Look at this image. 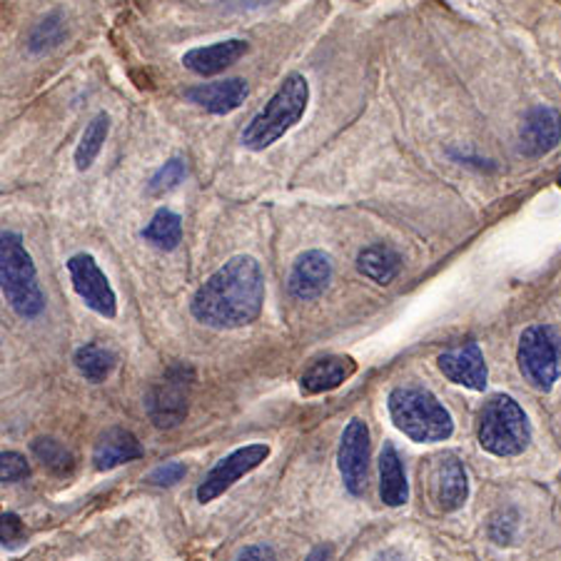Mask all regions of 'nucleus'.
<instances>
[{
    "instance_id": "1",
    "label": "nucleus",
    "mask_w": 561,
    "mask_h": 561,
    "mask_svg": "<svg viewBox=\"0 0 561 561\" xmlns=\"http://www.w3.org/2000/svg\"><path fill=\"white\" fill-rule=\"evenodd\" d=\"M262 302H265V277L260 262L250 255H238L205 279L190 302V310L207 328L238 330L257 320Z\"/></svg>"
},
{
    "instance_id": "2",
    "label": "nucleus",
    "mask_w": 561,
    "mask_h": 561,
    "mask_svg": "<svg viewBox=\"0 0 561 561\" xmlns=\"http://www.w3.org/2000/svg\"><path fill=\"white\" fill-rule=\"evenodd\" d=\"M389 417L404 437L420 445L445 442L455 432L447 407L424 387H397L387 397Z\"/></svg>"
},
{
    "instance_id": "3",
    "label": "nucleus",
    "mask_w": 561,
    "mask_h": 561,
    "mask_svg": "<svg viewBox=\"0 0 561 561\" xmlns=\"http://www.w3.org/2000/svg\"><path fill=\"white\" fill-rule=\"evenodd\" d=\"M307 103H310V83H307V78L297 76V72L287 76L277 93L270 98V103L242 130V145L255 152L275 145L285 133L293 130L302 121Z\"/></svg>"
},
{
    "instance_id": "4",
    "label": "nucleus",
    "mask_w": 561,
    "mask_h": 561,
    "mask_svg": "<svg viewBox=\"0 0 561 561\" xmlns=\"http://www.w3.org/2000/svg\"><path fill=\"white\" fill-rule=\"evenodd\" d=\"M0 283L3 295L15 314L23 320H35L45 310V295L38 285L33 257L25 250L21 234L3 232L0 238Z\"/></svg>"
},
{
    "instance_id": "5",
    "label": "nucleus",
    "mask_w": 561,
    "mask_h": 561,
    "mask_svg": "<svg viewBox=\"0 0 561 561\" xmlns=\"http://www.w3.org/2000/svg\"><path fill=\"white\" fill-rule=\"evenodd\" d=\"M531 442L527 412L510 394H494L479 414V445L494 457H519Z\"/></svg>"
},
{
    "instance_id": "6",
    "label": "nucleus",
    "mask_w": 561,
    "mask_h": 561,
    "mask_svg": "<svg viewBox=\"0 0 561 561\" xmlns=\"http://www.w3.org/2000/svg\"><path fill=\"white\" fill-rule=\"evenodd\" d=\"M195 373L187 365H173L150 387L145 397V407L152 424L158 430H173L180 422H185L190 410V394H193Z\"/></svg>"
},
{
    "instance_id": "7",
    "label": "nucleus",
    "mask_w": 561,
    "mask_h": 561,
    "mask_svg": "<svg viewBox=\"0 0 561 561\" xmlns=\"http://www.w3.org/2000/svg\"><path fill=\"white\" fill-rule=\"evenodd\" d=\"M517 362L522 375L527 377V382L531 387L541 389V392H549L559 379V347L554 332L549 328H541V324L529 328L519 340Z\"/></svg>"
},
{
    "instance_id": "8",
    "label": "nucleus",
    "mask_w": 561,
    "mask_h": 561,
    "mask_svg": "<svg viewBox=\"0 0 561 561\" xmlns=\"http://www.w3.org/2000/svg\"><path fill=\"white\" fill-rule=\"evenodd\" d=\"M270 457V447L262 445V442H255V445L240 447L234 449L232 455L222 457L217 465L205 474V479L197 486V502L201 504H210L217 496H222L228 490H232L234 484L240 482L242 477L255 472V469Z\"/></svg>"
},
{
    "instance_id": "9",
    "label": "nucleus",
    "mask_w": 561,
    "mask_h": 561,
    "mask_svg": "<svg viewBox=\"0 0 561 561\" xmlns=\"http://www.w3.org/2000/svg\"><path fill=\"white\" fill-rule=\"evenodd\" d=\"M337 465L345 490L352 496H362L367 490L369 477V427L362 420H350V424L342 432Z\"/></svg>"
},
{
    "instance_id": "10",
    "label": "nucleus",
    "mask_w": 561,
    "mask_h": 561,
    "mask_svg": "<svg viewBox=\"0 0 561 561\" xmlns=\"http://www.w3.org/2000/svg\"><path fill=\"white\" fill-rule=\"evenodd\" d=\"M68 273L72 289H76L80 300H83L90 310L101 317L113 320L117 314V297L113 293L111 283L93 255H76L68 260Z\"/></svg>"
},
{
    "instance_id": "11",
    "label": "nucleus",
    "mask_w": 561,
    "mask_h": 561,
    "mask_svg": "<svg viewBox=\"0 0 561 561\" xmlns=\"http://www.w3.org/2000/svg\"><path fill=\"white\" fill-rule=\"evenodd\" d=\"M430 500L439 512H457L467 504L469 479L467 469L457 455H442L432 461L427 472Z\"/></svg>"
},
{
    "instance_id": "12",
    "label": "nucleus",
    "mask_w": 561,
    "mask_h": 561,
    "mask_svg": "<svg viewBox=\"0 0 561 561\" xmlns=\"http://www.w3.org/2000/svg\"><path fill=\"white\" fill-rule=\"evenodd\" d=\"M437 365L449 382L474 389V392H482L486 387L490 373H486V362L477 342H465V345L455 350L442 352L437 357Z\"/></svg>"
},
{
    "instance_id": "13",
    "label": "nucleus",
    "mask_w": 561,
    "mask_h": 561,
    "mask_svg": "<svg viewBox=\"0 0 561 561\" xmlns=\"http://www.w3.org/2000/svg\"><path fill=\"white\" fill-rule=\"evenodd\" d=\"M332 283V260L320 250H310L297 257L293 273H289V293L297 300H314Z\"/></svg>"
},
{
    "instance_id": "14",
    "label": "nucleus",
    "mask_w": 561,
    "mask_h": 561,
    "mask_svg": "<svg viewBox=\"0 0 561 561\" xmlns=\"http://www.w3.org/2000/svg\"><path fill=\"white\" fill-rule=\"evenodd\" d=\"M561 140V115L554 107L537 105L527 113L522 125V150L524 156L539 158L557 148Z\"/></svg>"
},
{
    "instance_id": "15",
    "label": "nucleus",
    "mask_w": 561,
    "mask_h": 561,
    "mask_svg": "<svg viewBox=\"0 0 561 561\" xmlns=\"http://www.w3.org/2000/svg\"><path fill=\"white\" fill-rule=\"evenodd\" d=\"M250 93L248 83L242 78H228V80H215V83H203L197 88H190L185 98L190 103H195L203 111L213 115H228L245 103Z\"/></svg>"
},
{
    "instance_id": "16",
    "label": "nucleus",
    "mask_w": 561,
    "mask_h": 561,
    "mask_svg": "<svg viewBox=\"0 0 561 561\" xmlns=\"http://www.w3.org/2000/svg\"><path fill=\"white\" fill-rule=\"evenodd\" d=\"M145 449L133 432L123 427H111L105 430L95 442L93 465L98 472H111V469L128 465V461L140 459Z\"/></svg>"
},
{
    "instance_id": "17",
    "label": "nucleus",
    "mask_w": 561,
    "mask_h": 561,
    "mask_svg": "<svg viewBox=\"0 0 561 561\" xmlns=\"http://www.w3.org/2000/svg\"><path fill=\"white\" fill-rule=\"evenodd\" d=\"M248 41H222L215 45H205V48L187 50L183 56V66L197 72V76H217V72H222L225 68L234 66L242 56H248Z\"/></svg>"
},
{
    "instance_id": "18",
    "label": "nucleus",
    "mask_w": 561,
    "mask_h": 561,
    "mask_svg": "<svg viewBox=\"0 0 561 561\" xmlns=\"http://www.w3.org/2000/svg\"><path fill=\"white\" fill-rule=\"evenodd\" d=\"M355 373H357V365L352 357L330 355V357L314 359L300 377V389L305 394L332 392V389L345 385Z\"/></svg>"
},
{
    "instance_id": "19",
    "label": "nucleus",
    "mask_w": 561,
    "mask_h": 561,
    "mask_svg": "<svg viewBox=\"0 0 561 561\" xmlns=\"http://www.w3.org/2000/svg\"><path fill=\"white\" fill-rule=\"evenodd\" d=\"M379 496L387 506H402L410 502L404 461L392 442H385L382 451H379Z\"/></svg>"
},
{
    "instance_id": "20",
    "label": "nucleus",
    "mask_w": 561,
    "mask_h": 561,
    "mask_svg": "<svg viewBox=\"0 0 561 561\" xmlns=\"http://www.w3.org/2000/svg\"><path fill=\"white\" fill-rule=\"evenodd\" d=\"M357 270L365 277L379 285H389L400 275L402 257L400 252L389 245H369L357 255Z\"/></svg>"
},
{
    "instance_id": "21",
    "label": "nucleus",
    "mask_w": 561,
    "mask_h": 561,
    "mask_svg": "<svg viewBox=\"0 0 561 561\" xmlns=\"http://www.w3.org/2000/svg\"><path fill=\"white\" fill-rule=\"evenodd\" d=\"M72 362H76L78 373L83 375L88 382L93 385H101L107 379V375L113 373L115 367V355L107 347H101V345H83L76 350V357H72Z\"/></svg>"
},
{
    "instance_id": "22",
    "label": "nucleus",
    "mask_w": 561,
    "mask_h": 561,
    "mask_svg": "<svg viewBox=\"0 0 561 561\" xmlns=\"http://www.w3.org/2000/svg\"><path fill=\"white\" fill-rule=\"evenodd\" d=\"M142 238L158 250H175L183 242V220L173 210H158L148 228L142 230Z\"/></svg>"
},
{
    "instance_id": "23",
    "label": "nucleus",
    "mask_w": 561,
    "mask_h": 561,
    "mask_svg": "<svg viewBox=\"0 0 561 561\" xmlns=\"http://www.w3.org/2000/svg\"><path fill=\"white\" fill-rule=\"evenodd\" d=\"M31 449H33V457L38 459L43 469H48L50 474L68 477L72 469H76V457H72V451L58 439L38 437L31 445Z\"/></svg>"
},
{
    "instance_id": "24",
    "label": "nucleus",
    "mask_w": 561,
    "mask_h": 561,
    "mask_svg": "<svg viewBox=\"0 0 561 561\" xmlns=\"http://www.w3.org/2000/svg\"><path fill=\"white\" fill-rule=\"evenodd\" d=\"M107 130H111V117H107L105 113H98L93 121L88 123V128L83 133V138H80V145L76 150L78 170H88L95 162V158L101 156L103 142L107 138Z\"/></svg>"
},
{
    "instance_id": "25",
    "label": "nucleus",
    "mask_w": 561,
    "mask_h": 561,
    "mask_svg": "<svg viewBox=\"0 0 561 561\" xmlns=\"http://www.w3.org/2000/svg\"><path fill=\"white\" fill-rule=\"evenodd\" d=\"M62 38H66V23H62V18L58 13H53L45 18L43 23H38V28L33 31L28 48L33 53L50 50V48H56V45H60Z\"/></svg>"
},
{
    "instance_id": "26",
    "label": "nucleus",
    "mask_w": 561,
    "mask_h": 561,
    "mask_svg": "<svg viewBox=\"0 0 561 561\" xmlns=\"http://www.w3.org/2000/svg\"><path fill=\"white\" fill-rule=\"evenodd\" d=\"M187 175V168H185V160L173 158L168 160L165 165H162L156 175L150 180V193L152 195H165L170 190H175L180 183H183Z\"/></svg>"
},
{
    "instance_id": "27",
    "label": "nucleus",
    "mask_w": 561,
    "mask_h": 561,
    "mask_svg": "<svg viewBox=\"0 0 561 561\" xmlns=\"http://www.w3.org/2000/svg\"><path fill=\"white\" fill-rule=\"evenodd\" d=\"M517 527H519L517 512H514V510H502V512H496L494 517H492V522H490V537H492L494 545L506 547V545H512V541H514V534H517Z\"/></svg>"
},
{
    "instance_id": "28",
    "label": "nucleus",
    "mask_w": 561,
    "mask_h": 561,
    "mask_svg": "<svg viewBox=\"0 0 561 561\" xmlns=\"http://www.w3.org/2000/svg\"><path fill=\"white\" fill-rule=\"evenodd\" d=\"M28 474L31 465L23 455H18V451H3L0 455V479H3V484H15Z\"/></svg>"
},
{
    "instance_id": "29",
    "label": "nucleus",
    "mask_w": 561,
    "mask_h": 561,
    "mask_svg": "<svg viewBox=\"0 0 561 561\" xmlns=\"http://www.w3.org/2000/svg\"><path fill=\"white\" fill-rule=\"evenodd\" d=\"M25 537H28V534H25V524L21 522V517L13 512H5L3 519H0V541H3V547L5 549L21 547Z\"/></svg>"
},
{
    "instance_id": "30",
    "label": "nucleus",
    "mask_w": 561,
    "mask_h": 561,
    "mask_svg": "<svg viewBox=\"0 0 561 561\" xmlns=\"http://www.w3.org/2000/svg\"><path fill=\"white\" fill-rule=\"evenodd\" d=\"M185 474H187V467L183 465V461H165V465H162V467L152 469V474L148 477V482L156 484V486H173Z\"/></svg>"
},
{
    "instance_id": "31",
    "label": "nucleus",
    "mask_w": 561,
    "mask_h": 561,
    "mask_svg": "<svg viewBox=\"0 0 561 561\" xmlns=\"http://www.w3.org/2000/svg\"><path fill=\"white\" fill-rule=\"evenodd\" d=\"M234 561H277V557L270 545H252Z\"/></svg>"
},
{
    "instance_id": "32",
    "label": "nucleus",
    "mask_w": 561,
    "mask_h": 561,
    "mask_svg": "<svg viewBox=\"0 0 561 561\" xmlns=\"http://www.w3.org/2000/svg\"><path fill=\"white\" fill-rule=\"evenodd\" d=\"M217 3L230 8V11H252V8L267 5L270 0H217Z\"/></svg>"
},
{
    "instance_id": "33",
    "label": "nucleus",
    "mask_w": 561,
    "mask_h": 561,
    "mask_svg": "<svg viewBox=\"0 0 561 561\" xmlns=\"http://www.w3.org/2000/svg\"><path fill=\"white\" fill-rule=\"evenodd\" d=\"M330 559H332V547L322 545V547H314L305 561H330Z\"/></svg>"
},
{
    "instance_id": "34",
    "label": "nucleus",
    "mask_w": 561,
    "mask_h": 561,
    "mask_svg": "<svg viewBox=\"0 0 561 561\" xmlns=\"http://www.w3.org/2000/svg\"><path fill=\"white\" fill-rule=\"evenodd\" d=\"M373 561H404V557L400 554V549H382Z\"/></svg>"
},
{
    "instance_id": "35",
    "label": "nucleus",
    "mask_w": 561,
    "mask_h": 561,
    "mask_svg": "<svg viewBox=\"0 0 561 561\" xmlns=\"http://www.w3.org/2000/svg\"><path fill=\"white\" fill-rule=\"evenodd\" d=\"M559 187H561V178H559Z\"/></svg>"
}]
</instances>
